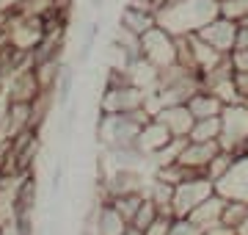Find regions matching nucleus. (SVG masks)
<instances>
[{"mask_svg":"<svg viewBox=\"0 0 248 235\" xmlns=\"http://www.w3.org/2000/svg\"><path fill=\"white\" fill-rule=\"evenodd\" d=\"M243 102H246V105H248V97H246V100H243Z\"/></svg>","mask_w":248,"mask_h":235,"instance_id":"obj_35","label":"nucleus"},{"mask_svg":"<svg viewBox=\"0 0 248 235\" xmlns=\"http://www.w3.org/2000/svg\"><path fill=\"white\" fill-rule=\"evenodd\" d=\"M119 25L124 31H130V34H135V36H143L146 31H152V28L157 25V17H155V9L127 3L122 11V17H119Z\"/></svg>","mask_w":248,"mask_h":235,"instance_id":"obj_12","label":"nucleus"},{"mask_svg":"<svg viewBox=\"0 0 248 235\" xmlns=\"http://www.w3.org/2000/svg\"><path fill=\"white\" fill-rule=\"evenodd\" d=\"M218 152H221V144L218 141H187L182 147V155H179L177 163H182L190 172H204L207 163L213 161Z\"/></svg>","mask_w":248,"mask_h":235,"instance_id":"obj_10","label":"nucleus"},{"mask_svg":"<svg viewBox=\"0 0 248 235\" xmlns=\"http://www.w3.org/2000/svg\"><path fill=\"white\" fill-rule=\"evenodd\" d=\"M215 194V183L207 177L204 172L199 174H190V177H185L182 183H177L174 185V216L177 218H187L190 216V210L199 208L207 197H213Z\"/></svg>","mask_w":248,"mask_h":235,"instance_id":"obj_3","label":"nucleus"},{"mask_svg":"<svg viewBox=\"0 0 248 235\" xmlns=\"http://www.w3.org/2000/svg\"><path fill=\"white\" fill-rule=\"evenodd\" d=\"M122 235H143V233H141V230H138V227L127 224V227H124V230H122Z\"/></svg>","mask_w":248,"mask_h":235,"instance_id":"obj_32","label":"nucleus"},{"mask_svg":"<svg viewBox=\"0 0 248 235\" xmlns=\"http://www.w3.org/2000/svg\"><path fill=\"white\" fill-rule=\"evenodd\" d=\"M171 224H174V216H163V213H160V216L143 230V235H169Z\"/></svg>","mask_w":248,"mask_h":235,"instance_id":"obj_26","label":"nucleus"},{"mask_svg":"<svg viewBox=\"0 0 248 235\" xmlns=\"http://www.w3.org/2000/svg\"><path fill=\"white\" fill-rule=\"evenodd\" d=\"M202 235H237V230H232L226 224H215L210 230H202Z\"/></svg>","mask_w":248,"mask_h":235,"instance_id":"obj_31","label":"nucleus"},{"mask_svg":"<svg viewBox=\"0 0 248 235\" xmlns=\"http://www.w3.org/2000/svg\"><path fill=\"white\" fill-rule=\"evenodd\" d=\"M234 89H237L240 100L248 97V72H240V69H234Z\"/></svg>","mask_w":248,"mask_h":235,"instance_id":"obj_28","label":"nucleus"},{"mask_svg":"<svg viewBox=\"0 0 248 235\" xmlns=\"http://www.w3.org/2000/svg\"><path fill=\"white\" fill-rule=\"evenodd\" d=\"M223 208H226V197H221L218 191H215L213 197H207L199 205V208L190 210V221H193L199 230H210V227L215 224H221V218H223Z\"/></svg>","mask_w":248,"mask_h":235,"instance_id":"obj_13","label":"nucleus"},{"mask_svg":"<svg viewBox=\"0 0 248 235\" xmlns=\"http://www.w3.org/2000/svg\"><path fill=\"white\" fill-rule=\"evenodd\" d=\"M146 197L155 202V208H157L163 216H174V208H171V205H174V185H171V183L152 177V183L146 185Z\"/></svg>","mask_w":248,"mask_h":235,"instance_id":"obj_17","label":"nucleus"},{"mask_svg":"<svg viewBox=\"0 0 248 235\" xmlns=\"http://www.w3.org/2000/svg\"><path fill=\"white\" fill-rule=\"evenodd\" d=\"M215 191L226 199L248 202V152H240L232 163V169L215 183Z\"/></svg>","mask_w":248,"mask_h":235,"instance_id":"obj_7","label":"nucleus"},{"mask_svg":"<svg viewBox=\"0 0 248 235\" xmlns=\"http://www.w3.org/2000/svg\"><path fill=\"white\" fill-rule=\"evenodd\" d=\"M232 64H234V69H240V72H248V47L234 50L232 53Z\"/></svg>","mask_w":248,"mask_h":235,"instance_id":"obj_29","label":"nucleus"},{"mask_svg":"<svg viewBox=\"0 0 248 235\" xmlns=\"http://www.w3.org/2000/svg\"><path fill=\"white\" fill-rule=\"evenodd\" d=\"M237 28H240V22L218 14V17L210 19V22L199 31V36H202L210 47H215L218 53L232 55L234 53V45H237Z\"/></svg>","mask_w":248,"mask_h":235,"instance_id":"obj_6","label":"nucleus"},{"mask_svg":"<svg viewBox=\"0 0 248 235\" xmlns=\"http://www.w3.org/2000/svg\"><path fill=\"white\" fill-rule=\"evenodd\" d=\"M187 45H190V53H193V61H196V69H199V72L210 69V67H215L218 61H223V58H226V55L218 53L215 47L207 45L199 34H190V36H187Z\"/></svg>","mask_w":248,"mask_h":235,"instance_id":"obj_16","label":"nucleus"},{"mask_svg":"<svg viewBox=\"0 0 248 235\" xmlns=\"http://www.w3.org/2000/svg\"><path fill=\"white\" fill-rule=\"evenodd\" d=\"M221 150L229 152H246L248 147V105L246 102H232L221 111V136H218Z\"/></svg>","mask_w":248,"mask_h":235,"instance_id":"obj_2","label":"nucleus"},{"mask_svg":"<svg viewBox=\"0 0 248 235\" xmlns=\"http://www.w3.org/2000/svg\"><path fill=\"white\" fill-rule=\"evenodd\" d=\"M218 14H221V0H166L155 11L157 25L174 36L199 34Z\"/></svg>","mask_w":248,"mask_h":235,"instance_id":"obj_1","label":"nucleus"},{"mask_svg":"<svg viewBox=\"0 0 248 235\" xmlns=\"http://www.w3.org/2000/svg\"><path fill=\"white\" fill-rule=\"evenodd\" d=\"M157 216H160V210L155 208V202H152V199L146 197V199L141 202V208H138V213L133 216V221H130V224H133V227H138V230L143 233V230H146V227H149V224H152V221H155Z\"/></svg>","mask_w":248,"mask_h":235,"instance_id":"obj_24","label":"nucleus"},{"mask_svg":"<svg viewBox=\"0 0 248 235\" xmlns=\"http://www.w3.org/2000/svg\"><path fill=\"white\" fill-rule=\"evenodd\" d=\"M221 136V117H210V119H196L187 141H218Z\"/></svg>","mask_w":248,"mask_h":235,"instance_id":"obj_19","label":"nucleus"},{"mask_svg":"<svg viewBox=\"0 0 248 235\" xmlns=\"http://www.w3.org/2000/svg\"><path fill=\"white\" fill-rule=\"evenodd\" d=\"M221 14L234 22H243L248 17V0H221Z\"/></svg>","mask_w":248,"mask_h":235,"instance_id":"obj_25","label":"nucleus"},{"mask_svg":"<svg viewBox=\"0 0 248 235\" xmlns=\"http://www.w3.org/2000/svg\"><path fill=\"white\" fill-rule=\"evenodd\" d=\"M171 138H174V136H171L169 127L152 117L149 122H143V125H141V130H138V138H135V147H138V150H141L146 158H152L155 152H160L163 147L169 144Z\"/></svg>","mask_w":248,"mask_h":235,"instance_id":"obj_9","label":"nucleus"},{"mask_svg":"<svg viewBox=\"0 0 248 235\" xmlns=\"http://www.w3.org/2000/svg\"><path fill=\"white\" fill-rule=\"evenodd\" d=\"M124 227H127V221L116 213L108 199H102L97 205V210H94V218H91V233L94 235H122Z\"/></svg>","mask_w":248,"mask_h":235,"instance_id":"obj_14","label":"nucleus"},{"mask_svg":"<svg viewBox=\"0 0 248 235\" xmlns=\"http://www.w3.org/2000/svg\"><path fill=\"white\" fill-rule=\"evenodd\" d=\"M237 235H248V216H246V221H243V227L237 230Z\"/></svg>","mask_w":248,"mask_h":235,"instance_id":"obj_33","label":"nucleus"},{"mask_svg":"<svg viewBox=\"0 0 248 235\" xmlns=\"http://www.w3.org/2000/svg\"><path fill=\"white\" fill-rule=\"evenodd\" d=\"M72 81H75V75H72L69 67H61V72H58V81H55V100L61 102V105H69L72 102Z\"/></svg>","mask_w":248,"mask_h":235,"instance_id":"obj_23","label":"nucleus"},{"mask_svg":"<svg viewBox=\"0 0 248 235\" xmlns=\"http://www.w3.org/2000/svg\"><path fill=\"white\" fill-rule=\"evenodd\" d=\"M149 91L138 89L133 83H119V86H105V94L99 100V111L102 114H135L143 111Z\"/></svg>","mask_w":248,"mask_h":235,"instance_id":"obj_5","label":"nucleus"},{"mask_svg":"<svg viewBox=\"0 0 248 235\" xmlns=\"http://www.w3.org/2000/svg\"><path fill=\"white\" fill-rule=\"evenodd\" d=\"M234 158H237V152H229V150H221V152L215 155L213 161L207 163V169H204V174L210 177L213 183H218L223 177V174L232 169V163H234Z\"/></svg>","mask_w":248,"mask_h":235,"instance_id":"obj_20","label":"nucleus"},{"mask_svg":"<svg viewBox=\"0 0 248 235\" xmlns=\"http://www.w3.org/2000/svg\"><path fill=\"white\" fill-rule=\"evenodd\" d=\"M141 55L157 69H166L171 64H177V36L169 34L166 28L155 25L141 36Z\"/></svg>","mask_w":248,"mask_h":235,"instance_id":"obj_4","label":"nucleus"},{"mask_svg":"<svg viewBox=\"0 0 248 235\" xmlns=\"http://www.w3.org/2000/svg\"><path fill=\"white\" fill-rule=\"evenodd\" d=\"M207 91H213L215 97L221 100L223 105H232V102H243L237 94V89H234V75L232 78H223V81L213 83V86H207Z\"/></svg>","mask_w":248,"mask_h":235,"instance_id":"obj_22","label":"nucleus"},{"mask_svg":"<svg viewBox=\"0 0 248 235\" xmlns=\"http://www.w3.org/2000/svg\"><path fill=\"white\" fill-rule=\"evenodd\" d=\"M143 199H146V194H143V191H135V194H119V197H110L108 202H110L116 213H119L127 224H130V221H133V216L138 213V208H141Z\"/></svg>","mask_w":248,"mask_h":235,"instance_id":"obj_18","label":"nucleus"},{"mask_svg":"<svg viewBox=\"0 0 248 235\" xmlns=\"http://www.w3.org/2000/svg\"><path fill=\"white\" fill-rule=\"evenodd\" d=\"M248 216V202H240V199H226V208H223V218L221 224L232 227V230H240L243 221Z\"/></svg>","mask_w":248,"mask_h":235,"instance_id":"obj_21","label":"nucleus"},{"mask_svg":"<svg viewBox=\"0 0 248 235\" xmlns=\"http://www.w3.org/2000/svg\"><path fill=\"white\" fill-rule=\"evenodd\" d=\"M152 3H155V6H160V3H166V0H152ZM155 11H157V9H155Z\"/></svg>","mask_w":248,"mask_h":235,"instance_id":"obj_34","label":"nucleus"},{"mask_svg":"<svg viewBox=\"0 0 248 235\" xmlns=\"http://www.w3.org/2000/svg\"><path fill=\"white\" fill-rule=\"evenodd\" d=\"M155 119L163 122L171 130V136H177V138H187V133H190V127L196 122L193 114L187 111V105H163L155 114Z\"/></svg>","mask_w":248,"mask_h":235,"instance_id":"obj_11","label":"nucleus"},{"mask_svg":"<svg viewBox=\"0 0 248 235\" xmlns=\"http://www.w3.org/2000/svg\"><path fill=\"white\" fill-rule=\"evenodd\" d=\"M169 235H202V230H199L190 218H174Z\"/></svg>","mask_w":248,"mask_h":235,"instance_id":"obj_27","label":"nucleus"},{"mask_svg":"<svg viewBox=\"0 0 248 235\" xmlns=\"http://www.w3.org/2000/svg\"><path fill=\"white\" fill-rule=\"evenodd\" d=\"M39 94H42V86L36 81L33 67L17 69V72L9 75V83H6V100L9 102H33Z\"/></svg>","mask_w":248,"mask_h":235,"instance_id":"obj_8","label":"nucleus"},{"mask_svg":"<svg viewBox=\"0 0 248 235\" xmlns=\"http://www.w3.org/2000/svg\"><path fill=\"white\" fill-rule=\"evenodd\" d=\"M187 111L193 114V119H210V117H221L223 102L215 97L213 91L199 89L193 97L187 100Z\"/></svg>","mask_w":248,"mask_h":235,"instance_id":"obj_15","label":"nucleus"},{"mask_svg":"<svg viewBox=\"0 0 248 235\" xmlns=\"http://www.w3.org/2000/svg\"><path fill=\"white\" fill-rule=\"evenodd\" d=\"M246 152H248V147H246Z\"/></svg>","mask_w":248,"mask_h":235,"instance_id":"obj_36","label":"nucleus"},{"mask_svg":"<svg viewBox=\"0 0 248 235\" xmlns=\"http://www.w3.org/2000/svg\"><path fill=\"white\" fill-rule=\"evenodd\" d=\"M243 47H248V22H240V28H237V45H234V50H243Z\"/></svg>","mask_w":248,"mask_h":235,"instance_id":"obj_30","label":"nucleus"}]
</instances>
